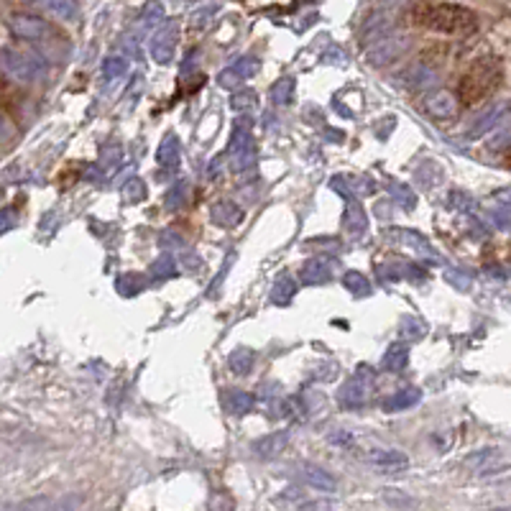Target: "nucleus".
<instances>
[{
  "label": "nucleus",
  "instance_id": "f257e3e1",
  "mask_svg": "<svg viewBox=\"0 0 511 511\" xmlns=\"http://www.w3.org/2000/svg\"><path fill=\"white\" fill-rule=\"evenodd\" d=\"M406 21L429 34L455 39H468L478 31V15L470 8L450 0H414L406 11Z\"/></svg>",
  "mask_w": 511,
  "mask_h": 511
},
{
  "label": "nucleus",
  "instance_id": "f03ea898",
  "mask_svg": "<svg viewBox=\"0 0 511 511\" xmlns=\"http://www.w3.org/2000/svg\"><path fill=\"white\" fill-rule=\"evenodd\" d=\"M504 84V64L496 56H481L468 64L455 84V98L463 108H476L493 98Z\"/></svg>",
  "mask_w": 511,
  "mask_h": 511
},
{
  "label": "nucleus",
  "instance_id": "7ed1b4c3",
  "mask_svg": "<svg viewBox=\"0 0 511 511\" xmlns=\"http://www.w3.org/2000/svg\"><path fill=\"white\" fill-rule=\"evenodd\" d=\"M15 103L13 98V90H11V84L6 82V79L0 77V108H11Z\"/></svg>",
  "mask_w": 511,
  "mask_h": 511
}]
</instances>
